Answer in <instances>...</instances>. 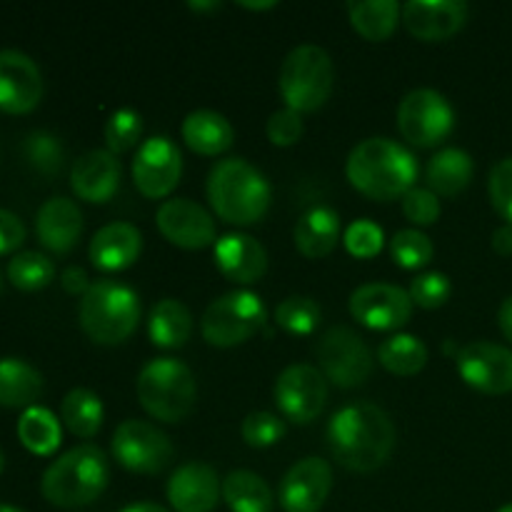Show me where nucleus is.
Wrapping results in <instances>:
<instances>
[{"label": "nucleus", "mask_w": 512, "mask_h": 512, "mask_svg": "<svg viewBox=\"0 0 512 512\" xmlns=\"http://www.w3.org/2000/svg\"><path fill=\"white\" fill-rule=\"evenodd\" d=\"M498 325H500V330H503L505 338H508L512 343V295H510V298H505L503 305H500Z\"/></svg>", "instance_id": "obj_49"}, {"label": "nucleus", "mask_w": 512, "mask_h": 512, "mask_svg": "<svg viewBox=\"0 0 512 512\" xmlns=\"http://www.w3.org/2000/svg\"><path fill=\"white\" fill-rule=\"evenodd\" d=\"M148 333L158 348H183L193 333V315L180 300L165 298L150 310Z\"/></svg>", "instance_id": "obj_30"}, {"label": "nucleus", "mask_w": 512, "mask_h": 512, "mask_svg": "<svg viewBox=\"0 0 512 512\" xmlns=\"http://www.w3.org/2000/svg\"><path fill=\"white\" fill-rule=\"evenodd\" d=\"M223 500L230 512H270L273 510V490L250 470H233L223 480Z\"/></svg>", "instance_id": "obj_31"}, {"label": "nucleus", "mask_w": 512, "mask_h": 512, "mask_svg": "<svg viewBox=\"0 0 512 512\" xmlns=\"http://www.w3.org/2000/svg\"><path fill=\"white\" fill-rule=\"evenodd\" d=\"M113 455L125 470L153 475L170 463L173 443L158 425L145 420H125L113 435Z\"/></svg>", "instance_id": "obj_11"}, {"label": "nucleus", "mask_w": 512, "mask_h": 512, "mask_svg": "<svg viewBox=\"0 0 512 512\" xmlns=\"http://www.w3.org/2000/svg\"><path fill=\"white\" fill-rule=\"evenodd\" d=\"M350 315L370 330H400L413 315V300L398 285L368 283L350 295Z\"/></svg>", "instance_id": "obj_15"}, {"label": "nucleus", "mask_w": 512, "mask_h": 512, "mask_svg": "<svg viewBox=\"0 0 512 512\" xmlns=\"http://www.w3.org/2000/svg\"><path fill=\"white\" fill-rule=\"evenodd\" d=\"M55 265L48 255L35 253V250H25L18 253L8 263V280L18 290L33 293V290H43L53 283Z\"/></svg>", "instance_id": "obj_35"}, {"label": "nucleus", "mask_w": 512, "mask_h": 512, "mask_svg": "<svg viewBox=\"0 0 512 512\" xmlns=\"http://www.w3.org/2000/svg\"><path fill=\"white\" fill-rule=\"evenodd\" d=\"M455 360H458L460 378L470 388L485 395L512 393V350L478 340L460 348Z\"/></svg>", "instance_id": "obj_14"}, {"label": "nucleus", "mask_w": 512, "mask_h": 512, "mask_svg": "<svg viewBox=\"0 0 512 512\" xmlns=\"http://www.w3.org/2000/svg\"><path fill=\"white\" fill-rule=\"evenodd\" d=\"M43 393V375L23 358H0V405L33 408Z\"/></svg>", "instance_id": "obj_27"}, {"label": "nucleus", "mask_w": 512, "mask_h": 512, "mask_svg": "<svg viewBox=\"0 0 512 512\" xmlns=\"http://www.w3.org/2000/svg\"><path fill=\"white\" fill-rule=\"evenodd\" d=\"M318 363L323 368L325 380L335 383L338 388H358L373 373V350L355 330L345 325H335L320 338Z\"/></svg>", "instance_id": "obj_9"}, {"label": "nucleus", "mask_w": 512, "mask_h": 512, "mask_svg": "<svg viewBox=\"0 0 512 512\" xmlns=\"http://www.w3.org/2000/svg\"><path fill=\"white\" fill-rule=\"evenodd\" d=\"M70 188L85 203H108L120 188V160L110 150H88L70 170Z\"/></svg>", "instance_id": "obj_21"}, {"label": "nucleus", "mask_w": 512, "mask_h": 512, "mask_svg": "<svg viewBox=\"0 0 512 512\" xmlns=\"http://www.w3.org/2000/svg\"><path fill=\"white\" fill-rule=\"evenodd\" d=\"M390 253L393 260L405 270H418L433 260V243L420 230H398L390 240Z\"/></svg>", "instance_id": "obj_38"}, {"label": "nucleus", "mask_w": 512, "mask_h": 512, "mask_svg": "<svg viewBox=\"0 0 512 512\" xmlns=\"http://www.w3.org/2000/svg\"><path fill=\"white\" fill-rule=\"evenodd\" d=\"M475 173L473 158L460 148H445L438 155H433L428 163V188L435 195L453 198L463 193L470 185Z\"/></svg>", "instance_id": "obj_28"}, {"label": "nucleus", "mask_w": 512, "mask_h": 512, "mask_svg": "<svg viewBox=\"0 0 512 512\" xmlns=\"http://www.w3.org/2000/svg\"><path fill=\"white\" fill-rule=\"evenodd\" d=\"M0 512H25V510L15 508V505H5V503H0Z\"/></svg>", "instance_id": "obj_53"}, {"label": "nucleus", "mask_w": 512, "mask_h": 512, "mask_svg": "<svg viewBox=\"0 0 512 512\" xmlns=\"http://www.w3.org/2000/svg\"><path fill=\"white\" fill-rule=\"evenodd\" d=\"M25 243V225L10 210L0 208V255H8Z\"/></svg>", "instance_id": "obj_46"}, {"label": "nucleus", "mask_w": 512, "mask_h": 512, "mask_svg": "<svg viewBox=\"0 0 512 512\" xmlns=\"http://www.w3.org/2000/svg\"><path fill=\"white\" fill-rule=\"evenodd\" d=\"M140 135H143V118L135 110H115L105 123V143L113 155L128 153L130 148H135Z\"/></svg>", "instance_id": "obj_39"}, {"label": "nucleus", "mask_w": 512, "mask_h": 512, "mask_svg": "<svg viewBox=\"0 0 512 512\" xmlns=\"http://www.w3.org/2000/svg\"><path fill=\"white\" fill-rule=\"evenodd\" d=\"M268 320L263 300L250 290H235L208 305L203 315V338L215 348H235L260 333Z\"/></svg>", "instance_id": "obj_8"}, {"label": "nucleus", "mask_w": 512, "mask_h": 512, "mask_svg": "<svg viewBox=\"0 0 512 512\" xmlns=\"http://www.w3.org/2000/svg\"><path fill=\"white\" fill-rule=\"evenodd\" d=\"M35 233L50 253H70L83 233V213L73 200L63 198V195L45 200L35 218Z\"/></svg>", "instance_id": "obj_23"}, {"label": "nucleus", "mask_w": 512, "mask_h": 512, "mask_svg": "<svg viewBox=\"0 0 512 512\" xmlns=\"http://www.w3.org/2000/svg\"><path fill=\"white\" fill-rule=\"evenodd\" d=\"M215 265L233 283L250 285L258 283L268 270V253L250 235L230 233L215 243Z\"/></svg>", "instance_id": "obj_22"}, {"label": "nucleus", "mask_w": 512, "mask_h": 512, "mask_svg": "<svg viewBox=\"0 0 512 512\" xmlns=\"http://www.w3.org/2000/svg\"><path fill=\"white\" fill-rule=\"evenodd\" d=\"M493 250L498 255H512V225H503V228H498L493 233Z\"/></svg>", "instance_id": "obj_48"}, {"label": "nucleus", "mask_w": 512, "mask_h": 512, "mask_svg": "<svg viewBox=\"0 0 512 512\" xmlns=\"http://www.w3.org/2000/svg\"><path fill=\"white\" fill-rule=\"evenodd\" d=\"M383 230L375 225L373 220H355L348 230H345V248L353 258L368 260L383 250Z\"/></svg>", "instance_id": "obj_42"}, {"label": "nucleus", "mask_w": 512, "mask_h": 512, "mask_svg": "<svg viewBox=\"0 0 512 512\" xmlns=\"http://www.w3.org/2000/svg\"><path fill=\"white\" fill-rule=\"evenodd\" d=\"M408 295L410 300H413V305H418V308H443L450 300V295H453V283H450L448 275L443 273H425L418 275V278L410 283Z\"/></svg>", "instance_id": "obj_40"}, {"label": "nucleus", "mask_w": 512, "mask_h": 512, "mask_svg": "<svg viewBox=\"0 0 512 512\" xmlns=\"http://www.w3.org/2000/svg\"><path fill=\"white\" fill-rule=\"evenodd\" d=\"M273 190L265 175L243 158L213 165L208 175V200L220 220L230 225H255L265 218Z\"/></svg>", "instance_id": "obj_3"}, {"label": "nucleus", "mask_w": 512, "mask_h": 512, "mask_svg": "<svg viewBox=\"0 0 512 512\" xmlns=\"http://www.w3.org/2000/svg\"><path fill=\"white\" fill-rule=\"evenodd\" d=\"M183 140L193 153L220 155L233 145L235 133L225 115L215 110H193L183 120Z\"/></svg>", "instance_id": "obj_26"}, {"label": "nucleus", "mask_w": 512, "mask_h": 512, "mask_svg": "<svg viewBox=\"0 0 512 512\" xmlns=\"http://www.w3.org/2000/svg\"><path fill=\"white\" fill-rule=\"evenodd\" d=\"M303 130V115L290 108L275 110L268 118V125H265L270 143L278 145V148H290V145L298 143L303 138Z\"/></svg>", "instance_id": "obj_43"}, {"label": "nucleus", "mask_w": 512, "mask_h": 512, "mask_svg": "<svg viewBox=\"0 0 512 512\" xmlns=\"http://www.w3.org/2000/svg\"><path fill=\"white\" fill-rule=\"evenodd\" d=\"M60 283H63L65 293H70V295H85L88 293L90 285H93L88 280V273H85L83 268H78V265H70V268H65L63 275H60Z\"/></svg>", "instance_id": "obj_47"}, {"label": "nucleus", "mask_w": 512, "mask_h": 512, "mask_svg": "<svg viewBox=\"0 0 512 512\" xmlns=\"http://www.w3.org/2000/svg\"><path fill=\"white\" fill-rule=\"evenodd\" d=\"M403 213L415 225H433L440 218V200L430 188H413L403 195Z\"/></svg>", "instance_id": "obj_44"}, {"label": "nucleus", "mask_w": 512, "mask_h": 512, "mask_svg": "<svg viewBox=\"0 0 512 512\" xmlns=\"http://www.w3.org/2000/svg\"><path fill=\"white\" fill-rule=\"evenodd\" d=\"M273 395L285 418L305 425L323 413L328 400V380L313 365H290L275 380Z\"/></svg>", "instance_id": "obj_13"}, {"label": "nucleus", "mask_w": 512, "mask_h": 512, "mask_svg": "<svg viewBox=\"0 0 512 512\" xmlns=\"http://www.w3.org/2000/svg\"><path fill=\"white\" fill-rule=\"evenodd\" d=\"M350 25L370 43L388 40L403 18V8L395 0H360L348 5Z\"/></svg>", "instance_id": "obj_29"}, {"label": "nucleus", "mask_w": 512, "mask_h": 512, "mask_svg": "<svg viewBox=\"0 0 512 512\" xmlns=\"http://www.w3.org/2000/svg\"><path fill=\"white\" fill-rule=\"evenodd\" d=\"M18 438L33 455H53L60 448L63 430H60V420L48 408L33 405L20 415Z\"/></svg>", "instance_id": "obj_32"}, {"label": "nucleus", "mask_w": 512, "mask_h": 512, "mask_svg": "<svg viewBox=\"0 0 512 512\" xmlns=\"http://www.w3.org/2000/svg\"><path fill=\"white\" fill-rule=\"evenodd\" d=\"M60 420H63L70 433L88 440L98 435L100 425H103V403H100L93 390L75 388L63 398Z\"/></svg>", "instance_id": "obj_34"}, {"label": "nucleus", "mask_w": 512, "mask_h": 512, "mask_svg": "<svg viewBox=\"0 0 512 512\" xmlns=\"http://www.w3.org/2000/svg\"><path fill=\"white\" fill-rule=\"evenodd\" d=\"M378 360L388 373L400 375V378H410V375H418L425 368V363H428V348L415 335L398 333L390 335L388 340L380 343Z\"/></svg>", "instance_id": "obj_33"}, {"label": "nucleus", "mask_w": 512, "mask_h": 512, "mask_svg": "<svg viewBox=\"0 0 512 512\" xmlns=\"http://www.w3.org/2000/svg\"><path fill=\"white\" fill-rule=\"evenodd\" d=\"M498 512H512V503H510V505H505V508H500Z\"/></svg>", "instance_id": "obj_55"}, {"label": "nucleus", "mask_w": 512, "mask_h": 512, "mask_svg": "<svg viewBox=\"0 0 512 512\" xmlns=\"http://www.w3.org/2000/svg\"><path fill=\"white\" fill-rule=\"evenodd\" d=\"M468 20L463 0H410L403 5V23L413 38L440 43L458 33Z\"/></svg>", "instance_id": "obj_19"}, {"label": "nucleus", "mask_w": 512, "mask_h": 512, "mask_svg": "<svg viewBox=\"0 0 512 512\" xmlns=\"http://www.w3.org/2000/svg\"><path fill=\"white\" fill-rule=\"evenodd\" d=\"M488 193L490 200H493V208L512 225V158L500 160L490 170Z\"/></svg>", "instance_id": "obj_45"}, {"label": "nucleus", "mask_w": 512, "mask_h": 512, "mask_svg": "<svg viewBox=\"0 0 512 512\" xmlns=\"http://www.w3.org/2000/svg\"><path fill=\"white\" fill-rule=\"evenodd\" d=\"M23 155L30 168H35L43 175L60 173L65 163V148L55 135L35 130L23 140Z\"/></svg>", "instance_id": "obj_37"}, {"label": "nucleus", "mask_w": 512, "mask_h": 512, "mask_svg": "<svg viewBox=\"0 0 512 512\" xmlns=\"http://www.w3.org/2000/svg\"><path fill=\"white\" fill-rule=\"evenodd\" d=\"M243 440L250 445V448H270V445L280 443L285 435V423L273 413H265V410H258V413H250L248 418L243 420Z\"/></svg>", "instance_id": "obj_41"}, {"label": "nucleus", "mask_w": 512, "mask_h": 512, "mask_svg": "<svg viewBox=\"0 0 512 512\" xmlns=\"http://www.w3.org/2000/svg\"><path fill=\"white\" fill-rule=\"evenodd\" d=\"M220 498L223 483L205 463L180 465L168 483V500L175 512H213Z\"/></svg>", "instance_id": "obj_20"}, {"label": "nucleus", "mask_w": 512, "mask_h": 512, "mask_svg": "<svg viewBox=\"0 0 512 512\" xmlns=\"http://www.w3.org/2000/svg\"><path fill=\"white\" fill-rule=\"evenodd\" d=\"M195 398V375L180 360L155 358L140 370L138 400L150 418L160 423H180L193 413Z\"/></svg>", "instance_id": "obj_6"}, {"label": "nucleus", "mask_w": 512, "mask_h": 512, "mask_svg": "<svg viewBox=\"0 0 512 512\" xmlns=\"http://www.w3.org/2000/svg\"><path fill=\"white\" fill-rule=\"evenodd\" d=\"M340 240V215L333 208H313L295 225V248L310 260L325 258Z\"/></svg>", "instance_id": "obj_25"}, {"label": "nucleus", "mask_w": 512, "mask_h": 512, "mask_svg": "<svg viewBox=\"0 0 512 512\" xmlns=\"http://www.w3.org/2000/svg\"><path fill=\"white\" fill-rule=\"evenodd\" d=\"M143 235L130 223H110L100 228L90 240V263L105 273H118L130 268L140 258Z\"/></svg>", "instance_id": "obj_24"}, {"label": "nucleus", "mask_w": 512, "mask_h": 512, "mask_svg": "<svg viewBox=\"0 0 512 512\" xmlns=\"http://www.w3.org/2000/svg\"><path fill=\"white\" fill-rule=\"evenodd\" d=\"M140 323V298L115 280H98L80 300V328L93 343L120 345Z\"/></svg>", "instance_id": "obj_5"}, {"label": "nucleus", "mask_w": 512, "mask_h": 512, "mask_svg": "<svg viewBox=\"0 0 512 512\" xmlns=\"http://www.w3.org/2000/svg\"><path fill=\"white\" fill-rule=\"evenodd\" d=\"M183 175V155L165 135L145 140L133 160V183L143 198H168Z\"/></svg>", "instance_id": "obj_12"}, {"label": "nucleus", "mask_w": 512, "mask_h": 512, "mask_svg": "<svg viewBox=\"0 0 512 512\" xmlns=\"http://www.w3.org/2000/svg\"><path fill=\"white\" fill-rule=\"evenodd\" d=\"M188 8L198 10V13H200V10H218L220 3H215V0H213V3H188Z\"/></svg>", "instance_id": "obj_52"}, {"label": "nucleus", "mask_w": 512, "mask_h": 512, "mask_svg": "<svg viewBox=\"0 0 512 512\" xmlns=\"http://www.w3.org/2000/svg\"><path fill=\"white\" fill-rule=\"evenodd\" d=\"M243 5V8H248V10H270V8H275V0H268V3H240Z\"/></svg>", "instance_id": "obj_51"}, {"label": "nucleus", "mask_w": 512, "mask_h": 512, "mask_svg": "<svg viewBox=\"0 0 512 512\" xmlns=\"http://www.w3.org/2000/svg\"><path fill=\"white\" fill-rule=\"evenodd\" d=\"M155 223L168 243L183 250H203L215 240V220L203 205L188 198L165 200L158 208Z\"/></svg>", "instance_id": "obj_17"}, {"label": "nucleus", "mask_w": 512, "mask_h": 512, "mask_svg": "<svg viewBox=\"0 0 512 512\" xmlns=\"http://www.w3.org/2000/svg\"><path fill=\"white\" fill-rule=\"evenodd\" d=\"M120 512H170V510H165L163 505H155V503H135V505H128V508Z\"/></svg>", "instance_id": "obj_50"}, {"label": "nucleus", "mask_w": 512, "mask_h": 512, "mask_svg": "<svg viewBox=\"0 0 512 512\" xmlns=\"http://www.w3.org/2000/svg\"><path fill=\"white\" fill-rule=\"evenodd\" d=\"M345 175L365 198L390 203L415 188L418 163L405 145L390 138H368L350 150Z\"/></svg>", "instance_id": "obj_2"}, {"label": "nucleus", "mask_w": 512, "mask_h": 512, "mask_svg": "<svg viewBox=\"0 0 512 512\" xmlns=\"http://www.w3.org/2000/svg\"><path fill=\"white\" fill-rule=\"evenodd\" d=\"M43 100V75L35 60L20 50H0V110L25 115Z\"/></svg>", "instance_id": "obj_16"}, {"label": "nucleus", "mask_w": 512, "mask_h": 512, "mask_svg": "<svg viewBox=\"0 0 512 512\" xmlns=\"http://www.w3.org/2000/svg\"><path fill=\"white\" fill-rule=\"evenodd\" d=\"M330 453L343 468L373 473L383 468L395 448V425L383 408L353 403L340 408L328 425Z\"/></svg>", "instance_id": "obj_1"}, {"label": "nucleus", "mask_w": 512, "mask_h": 512, "mask_svg": "<svg viewBox=\"0 0 512 512\" xmlns=\"http://www.w3.org/2000/svg\"><path fill=\"white\" fill-rule=\"evenodd\" d=\"M110 465L98 445H78L48 465L40 493L55 508H83L105 493Z\"/></svg>", "instance_id": "obj_4"}, {"label": "nucleus", "mask_w": 512, "mask_h": 512, "mask_svg": "<svg viewBox=\"0 0 512 512\" xmlns=\"http://www.w3.org/2000/svg\"><path fill=\"white\" fill-rule=\"evenodd\" d=\"M3 470H5V453L3 448H0V475H3Z\"/></svg>", "instance_id": "obj_54"}, {"label": "nucleus", "mask_w": 512, "mask_h": 512, "mask_svg": "<svg viewBox=\"0 0 512 512\" xmlns=\"http://www.w3.org/2000/svg\"><path fill=\"white\" fill-rule=\"evenodd\" d=\"M0 288H3V280H0Z\"/></svg>", "instance_id": "obj_56"}, {"label": "nucleus", "mask_w": 512, "mask_h": 512, "mask_svg": "<svg viewBox=\"0 0 512 512\" xmlns=\"http://www.w3.org/2000/svg\"><path fill=\"white\" fill-rule=\"evenodd\" d=\"M323 310L308 295H293L285 298L275 310V323L293 335H310L320 325Z\"/></svg>", "instance_id": "obj_36"}, {"label": "nucleus", "mask_w": 512, "mask_h": 512, "mask_svg": "<svg viewBox=\"0 0 512 512\" xmlns=\"http://www.w3.org/2000/svg\"><path fill=\"white\" fill-rule=\"evenodd\" d=\"M333 490V470L325 460L305 458L285 473L278 500L285 512H318Z\"/></svg>", "instance_id": "obj_18"}, {"label": "nucleus", "mask_w": 512, "mask_h": 512, "mask_svg": "<svg viewBox=\"0 0 512 512\" xmlns=\"http://www.w3.org/2000/svg\"><path fill=\"white\" fill-rule=\"evenodd\" d=\"M455 113L448 100L430 88H418L398 105L400 135L418 148H435L453 133Z\"/></svg>", "instance_id": "obj_10"}, {"label": "nucleus", "mask_w": 512, "mask_h": 512, "mask_svg": "<svg viewBox=\"0 0 512 512\" xmlns=\"http://www.w3.org/2000/svg\"><path fill=\"white\" fill-rule=\"evenodd\" d=\"M280 95L295 113H315L328 103L335 85V68L330 55L318 45H300L290 50L280 68Z\"/></svg>", "instance_id": "obj_7"}]
</instances>
